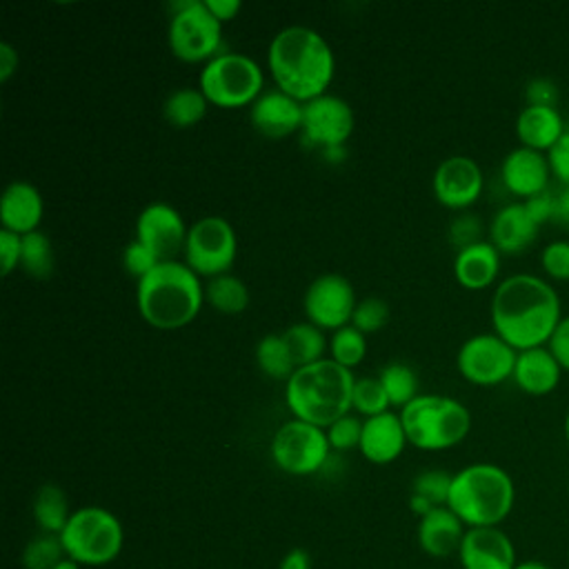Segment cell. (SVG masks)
Listing matches in <instances>:
<instances>
[{
    "label": "cell",
    "instance_id": "816d5d0a",
    "mask_svg": "<svg viewBox=\"0 0 569 569\" xmlns=\"http://www.w3.org/2000/svg\"><path fill=\"white\" fill-rule=\"evenodd\" d=\"M280 569H311L309 553L302 551V549L289 551V553L282 558V562H280Z\"/></svg>",
    "mask_w": 569,
    "mask_h": 569
},
{
    "label": "cell",
    "instance_id": "74e56055",
    "mask_svg": "<svg viewBox=\"0 0 569 569\" xmlns=\"http://www.w3.org/2000/svg\"><path fill=\"white\" fill-rule=\"evenodd\" d=\"M389 320V305L382 298H362L356 305L351 316V325L360 329L365 336L382 329Z\"/></svg>",
    "mask_w": 569,
    "mask_h": 569
},
{
    "label": "cell",
    "instance_id": "836d02e7",
    "mask_svg": "<svg viewBox=\"0 0 569 569\" xmlns=\"http://www.w3.org/2000/svg\"><path fill=\"white\" fill-rule=\"evenodd\" d=\"M329 358L338 365L353 369L358 367L367 356V338L360 329L353 325H347L342 329H336L329 338Z\"/></svg>",
    "mask_w": 569,
    "mask_h": 569
},
{
    "label": "cell",
    "instance_id": "db71d44e",
    "mask_svg": "<svg viewBox=\"0 0 569 569\" xmlns=\"http://www.w3.org/2000/svg\"><path fill=\"white\" fill-rule=\"evenodd\" d=\"M329 162H342L345 160V156H347V151H345V147H331V149H325V151H320Z\"/></svg>",
    "mask_w": 569,
    "mask_h": 569
},
{
    "label": "cell",
    "instance_id": "cb8c5ba5",
    "mask_svg": "<svg viewBox=\"0 0 569 569\" xmlns=\"http://www.w3.org/2000/svg\"><path fill=\"white\" fill-rule=\"evenodd\" d=\"M560 369L562 365L556 360L549 347L545 345L529 347L518 351L516 356L513 380L522 391L540 396V393H549L558 385Z\"/></svg>",
    "mask_w": 569,
    "mask_h": 569
},
{
    "label": "cell",
    "instance_id": "9c48e42d",
    "mask_svg": "<svg viewBox=\"0 0 569 569\" xmlns=\"http://www.w3.org/2000/svg\"><path fill=\"white\" fill-rule=\"evenodd\" d=\"M171 53L182 62H209L218 56L222 40V22L213 18L204 0L171 2V20L167 29Z\"/></svg>",
    "mask_w": 569,
    "mask_h": 569
},
{
    "label": "cell",
    "instance_id": "7c38bea8",
    "mask_svg": "<svg viewBox=\"0 0 569 569\" xmlns=\"http://www.w3.org/2000/svg\"><path fill=\"white\" fill-rule=\"evenodd\" d=\"M518 351L498 333L467 338L456 356L458 371L473 385H498L513 376Z\"/></svg>",
    "mask_w": 569,
    "mask_h": 569
},
{
    "label": "cell",
    "instance_id": "83f0119b",
    "mask_svg": "<svg viewBox=\"0 0 569 569\" xmlns=\"http://www.w3.org/2000/svg\"><path fill=\"white\" fill-rule=\"evenodd\" d=\"M204 302L220 313L236 316L249 307V289L238 276L222 273L204 284Z\"/></svg>",
    "mask_w": 569,
    "mask_h": 569
},
{
    "label": "cell",
    "instance_id": "7a4b0ae2",
    "mask_svg": "<svg viewBox=\"0 0 569 569\" xmlns=\"http://www.w3.org/2000/svg\"><path fill=\"white\" fill-rule=\"evenodd\" d=\"M267 64L276 89L302 104L327 93L336 73L329 42L316 29L302 24L284 27L271 38Z\"/></svg>",
    "mask_w": 569,
    "mask_h": 569
},
{
    "label": "cell",
    "instance_id": "7dc6e473",
    "mask_svg": "<svg viewBox=\"0 0 569 569\" xmlns=\"http://www.w3.org/2000/svg\"><path fill=\"white\" fill-rule=\"evenodd\" d=\"M522 202H525L527 211L531 213V218H533L538 224L551 220V216H553V191H551V189H545V191H540V193H533V196L525 198Z\"/></svg>",
    "mask_w": 569,
    "mask_h": 569
},
{
    "label": "cell",
    "instance_id": "ee69618b",
    "mask_svg": "<svg viewBox=\"0 0 569 569\" xmlns=\"http://www.w3.org/2000/svg\"><path fill=\"white\" fill-rule=\"evenodd\" d=\"M547 160L551 171L562 184H569V129L565 127L562 136L547 149Z\"/></svg>",
    "mask_w": 569,
    "mask_h": 569
},
{
    "label": "cell",
    "instance_id": "5b68a950",
    "mask_svg": "<svg viewBox=\"0 0 569 569\" xmlns=\"http://www.w3.org/2000/svg\"><path fill=\"white\" fill-rule=\"evenodd\" d=\"M511 476L493 462H473L453 473L447 507L469 527H498L511 507Z\"/></svg>",
    "mask_w": 569,
    "mask_h": 569
},
{
    "label": "cell",
    "instance_id": "4dcf8cb0",
    "mask_svg": "<svg viewBox=\"0 0 569 569\" xmlns=\"http://www.w3.org/2000/svg\"><path fill=\"white\" fill-rule=\"evenodd\" d=\"M73 511H69V502L64 491L58 485H42L33 500V516L44 533L60 536L67 527Z\"/></svg>",
    "mask_w": 569,
    "mask_h": 569
},
{
    "label": "cell",
    "instance_id": "f1b7e54d",
    "mask_svg": "<svg viewBox=\"0 0 569 569\" xmlns=\"http://www.w3.org/2000/svg\"><path fill=\"white\" fill-rule=\"evenodd\" d=\"M256 362L267 378L284 380V382L298 369L282 333H267L260 338V342L256 347Z\"/></svg>",
    "mask_w": 569,
    "mask_h": 569
},
{
    "label": "cell",
    "instance_id": "7402d4cb",
    "mask_svg": "<svg viewBox=\"0 0 569 569\" xmlns=\"http://www.w3.org/2000/svg\"><path fill=\"white\" fill-rule=\"evenodd\" d=\"M538 227L540 224L531 218L525 202H509L498 209L491 220V244L502 253H518L536 240Z\"/></svg>",
    "mask_w": 569,
    "mask_h": 569
},
{
    "label": "cell",
    "instance_id": "681fc988",
    "mask_svg": "<svg viewBox=\"0 0 569 569\" xmlns=\"http://www.w3.org/2000/svg\"><path fill=\"white\" fill-rule=\"evenodd\" d=\"M551 220H556L562 227H569V184H560L558 191H553V216Z\"/></svg>",
    "mask_w": 569,
    "mask_h": 569
},
{
    "label": "cell",
    "instance_id": "ba28073f",
    "mask_svg": "<svg viewBox=\"0 0 569 569\" xmlns=\"http://www.w3.org/2000/svg\"><path fill=\"white\" fill-rule=\"evenodd\" d=\"M67 558L78 565H107L122 549V525L102 507L76 509L60 533Z\"/></svg>",
    "mask_w": 569,
    "mask_h": 569
},
{
    "label": "cell",
    "instance_id": "d6a6232c",
    "mask_svg": "<svg viewBox=\"0 0 569 569\" xmlns=\"http://www.w3.org/2000/svg\"><path fill=\"white\" fill-rule=\"evenodd\" d=\"M387 396H389V402L393 407H405L409 405L416 396H418V376L416 371L405 365V362H389L380 369L378 373Z\"/></svg>",
    "mask_w": 569,
    "mask_h": 569
},
{
    "label": "cell",
    "instance_id": "4fadbf2b",
    "mask_svg": "<svg viewBox=\"0 0 569 569\" xmlns=\"http://www.w3.org/2000/svg\"><path fill=\"white\" fill-rule=\"evenodd\" d=\"M356 127L353 109L347 100L322 93L302 104V127L300 138L307 147H316L320 151L331 147H345Z\"/></svg>",
    "mask_w": 569,
    "mask_h": 569
},
{
    "label": "cell",
    "instance_id": "f6af8a7d",
    "mask_svg": "<svg viewBox=\"0 0 569 569\" xmlns=\"http://www.w3.org/2000/svg\"><path fill=\"white\" fill-rule=\"evenodd\" d=\"M22 256V236L9 229H0V262L2 276H9L16 267H20Z\"/></svg>",
    "mask_w": 569,
    "mask_h": 569
},
{
    "label": "cell",
    "instance_id": "2e32d148",
    "mask_svg": "<svg viewBox=\"0 0 569 569\" xmlns=\"http://www.w3.org/2000/svg\"><path fill=\"white\" fill-rule=\"evenodd\" d=\"M433 196L449 209H467L482 191V171L469 156H449L433 171Z\"/></svg>",
    "mask_w": 569,
    "mask_h": 569
},
{
    "label": "cell",
    "instance_id": "e0dca14e",
    "mask_svg": "<svg viewBox=\"0 0 569 569\" xmlns=\"http://www.w3.org/2000/svg\"><path fill=\"white\" fill-rule=\"evenodd\" d=\"M465 569H513L516 549L498 527H469L458 549Z\"/></svg>",
    "mask_w": 569,
    "mask_h": 569
},
{
    "label": "cell",
    "instance_id": "484cf974",
    "mask_svg": "<svg viewBox=\"0 0 569 569\" xmlns=\"http://www.w3.org/2000/svg\"><path fill=\"white\" fill-rule=\"evenodd\" d=\"M565 131L562 116L556 107L527 104L516 118V133L525 147L545 151L549 149Z\"/></svg>",
    "mask_w": 569,
    "mask_h": 569
},
{
    "label": "cell",
    "instance_id": "1f68e13d",
    "mask_svg": "<svg viewBox=\"0 0 569 569\" xmlns=\"http://www.w3.org/2000/svg\"><path fill=\"white\" fill-rule=\"evenodd\" d=\"M20 267L27 276L36 280H44L53 273V244L47 233L31 231L22 236Z\"/></svg>",
    "mask_w": 569,
    "mask_h": 569
},
{
    "label": "cell",
    "instance_id": "603a6c76",
    "mask_svg": "<svg viewBox=\"0 0 569 569\" xmlns=\"http://www.w3.org/2000/svg\"><path fill=\"white\" fill-rule=\"evenodd\" d=\"M462 520L449 507H436L420 518L418 542L433 558H447L460 549L465 529Z\"/></svg>",
    "mask_w": 569,
    "mask_h": 569
},
{
    "label": "cell",
    "instance_id": "52a82bcc",
    "mask_svg": "<svg viewBox=\"0 0 569 569\" xmlns=\"http://www.w3.org/2000/svg\"><path fill=\"white\" fill-rule=\"evenodd\" d=\"M198 89L213 107H251L264 91V73L253 58L238 51H224L202 67Z\"/></svg>",
    "mask_w": 569,
    "mask_h": 569
},
{
    "label": "cell",
    "instance_id": "ac0fdd59",
    "mask_svg": "<svg viewBox=\"0 0 569 569\" xmlns=\"http://www.w3.org/2000/svg\"><path fill=\"white\" fill-rule=\"evenodd\" d=\"M249 120L264 138H287L302 127V102L280 89H267L249 107Z\"/></svg>",
    "mask_w": 569,
    "mask_h": 569
},
{
    "label": "cell",
    "instance_id": "9f6ffc18",
    "mask_svg": "<svg viewBox=\"0 0 569 569\" xmlns=\"http://www.w3.org/2000/svg\"><path fill=\"white\" fill-rule=\"evenodd\" d=\"M53 569H78V562H73L71 558H64L58 567H53Z\"/></svg>",
    "mask_w": 569,
    "mask_h": 569
},
{
    "label": "cell",
    "instance_id": "ffe728a7",
    "mask_svg": "<svg viewBox=\"0 0 569 569\" xmlns=\"http://www.w3.org/2000/svg\"><path fill=\"white\" fill-rule=\"evenodd\" d=\"M407 433L400 420V413L385 411L380 416L362 420V436H360V453L373 462V465H387L393 462L405 445H407Z\"/></svg>",
    "mask_w": 569,
    "mask_h": 569
},
{
    "label": "cell",
    "instance_id": "ab89813d",
    "mask_svg": "<svg viewBox=\"0 0 569 569\" xmlns=\"http://www.w3.org/2000/svg\"><path fill=\"white\" fill-rule=\"evenodd\" d=\"M122 262H124V269L136 278H144L151 269H156L160 264V260L156 258V253L151 249H147L142 242H138L136 238L127 244L124 253H122Z\"/></svg>",
    "mask_w": 569,
    "mask_h": 569
},
{
    "label": "cell",
    "instance_id": "f907efd6",
    "mask_svg": "<svg viewBox=\"0 0 569 569\" xmlns=\"http://www.w3.org/2000/svg\"><path fill=\"white\" fill-rule=\"evenodd\" d=\"M18 69V51L9 42H0V82H7Z\"/></svg>",
    "mask_w": 569,
    "mask_h": 569
},
{
    "label": "cell",
    "instance_id": "f5cc1de1",
    "mask_svg": "<svg viewBox=\"0 0 569 569\" xmlns=\"http://www.w3.org/2000/svg\"><path fill=\"white\" fill-rule=\"evenodd\" d=\"M409 507H411V511H413V513H418L420 518H422V516H427L431 509H436L431 502H427L425 498L413 496V493H411V498H409Z\"/></svg>",
    "mask_w": 569,
    "mask_h": 569
},
{
    "label": "cell",
    "instance_id": "b9f144b4",
    "mask_svg": "<svg viewBox=\"0 0 569 569\" xmlns=\"http://www.w3.org/2000/svg\"><path fill=\"white\" fill-rule=\"evenodd\" d=\"M547 273L560 280H569V240H551L540 253Z\"/></svg>",
    "mask_w": 569,
    "mask_h": 569
},
{
    "label": "cell",
    "instance_id": "4316f807",
    "mask_svg": "<svg viewBox=\"0 0 569 569\" xmlns=\"http://www.w3.org/2000/svg\"><path fill=\"white\" fill-rule=\"evenodd\" d=\"M209 100L196 87H180L171 91L162 104L164 120L176 129H189L198 124L207 113Z\"/></svg>",
    "mask_w": 569,
    "mask_h": 569
},
{
    "label": "cell",
    "instance_id": "d6986e66",
    "mask_svg": "<svg viewBox=\"0 0 569 569\" xmlns=\"http://www.w3.org/2000/svg\"><path fill=\"white\" fill-rule=\"evenodd\" d=\"M549 171L551 167L542 151L520 144L502 158L500 178L511 193L529 198L547 189Z\"/></svg>",
    "mask_w": 569,
    "mask_h": 569
},
{
    "label": "cell",
    "instance_id": "8d00e7d4",
    "mask_svg": "<svg viewBox=\"0 0 569 569\" xmlns=\"http://www.w3.org/2000/svg\"><path fill=\"white\" fill-rule=\"evenodd\" d=\"M451 480H453L451 473H447L442 469H429V471H422L413 478L411 493L425 498L433 507H447L449 491H451Z\"/></svg>",
    "mask_w": 569,
    "mask_h": 569
},
{
    "label": "cell",
    "instance_id": "c3c4849f",
    "mask_svg": "<svg viewBox=\"0 0 569 569\" xmlns=\"http://www.w3.org/2000/svg\"><path fill=\"white\" fill-rule=\"evenodd\" d=\"M204 4L213 13V18L220 20L222 24L233 20L240 13V9H242L240 0H204Z\"/></svg>",
    "mask_w": 569,
    "mask_h": 569
},
{
    "label": "cell",
    "instance_id": "277c9868",
    "mask_svg": "<svg viewBox=\"0 0 569 569\" xmlns=\"http://www.w3.org/2000/svg\"><path fill=\"white\" fill-rule=\"evenodd\" d=\"M356 376L331 358L298 367L284 382V402L296 420L331 427L351 411Z\"/></svg>",
    "mask_w": 569,
    "mask_h": 569
},
{
    "label": "cell",
    "instance_id": "9a60e30c",
    "mask_svg": "<svg viewBox=\"0 0 569 569\" xmlns=\"http://www.w3.org/2000/svg\"><path fill=\"white\" fill-rule=\"evenodd\" d=\"M189 227L180 211L167 202L147 204L136 218V240L156 253L160 262L178 260L184 253Z\"/></svg>",
    "mask_w": 569,
    "mask_h": 569
},
{
    "label": "cell",
    "instance_id": "8fae6325",
    "mask_svg": "<svg viewBox=\"0 0 569 569\" xmlns=\"http://www.w3.org/2000/svg\"><path fill=\"white\" fill-rule=\"evenodd\" d=\"M331 445L322 427L305 420L282 422L271 438V458L278 469L291 476H309L325 467Z\"/></svg>",
    "mask_w": 569,
    "mask_h": 569
},
{
    "label": "cell",
    "instance_id": "f35d334b",
    "mask_svg": "<svg viewBox=\"0 0 569 569\" xmlns=\"http://www.w3.org/2000/svg\"><path fill=\"white\" fill-rule=\"evenodd\" d=\"M360 436H362V420L351 413L342 416L331 427H327L329 445H331V449H338V451L360 447Z\"/></svg>",
    "mask_w": 569,
    "mask_h": 569
},
{
    "label": "cell",
    "instance_id": "d4e9b609",
    "mask_svg": "<svg viewBox=\"0 0 569 569\" xmlns=\"http://www.w3.org/2000/svg\"><path fill=\"white\" fill-rule=\"evenodd\" d=\"M500 269V251L491 240H480L465 249H458L453 258V276L465 289L489 287Z\"/></svg>",
    "mask_w": 569,
    "mask_h": 569
},
{
    "label": "cell",
    "instance_id": "f546056e",
    "mask_svg": "<svg viewBox=\"0 0 569 569\" xmlns=\"http://www.w3.org/2000/svg\"><path fill=\"white\" fill-rule=\"evenodd\" d=\"M282 338L289 345V351L298 367L318 362L325 358V349L329 347L325 333L313 322H296L282 331Z\"/></svg>",
    "mask_w": 569,
    "mask_h": 569
},
{
    "label": "cell",
    "instance_id": "7bdbcfd3",
    "mask_svg": "<svg viewBox=\"0 0 569 569\" xmlns=\"http://www.w3.org/2000/svg\"><path fill=\"white\" fill-rule=\"evenodd\" d=\"M527 104H540V107H558L560 91L558 84L547 76H536L525 87Z\"/></svg>",
    "mask_w": 569,
    "mask_h": 569
},
{
    "label": "cell",
    "instance_id": "60d3db41",
    "mask_svg": "<svg viewBox=\"0 0 569 569\" xmlns=\"http://www.w3.org/2000/svg\"><path fill=\"white\" fill-rule=\"evenodd\" d=\"M480 233H482V222L473 213H460L449 224V240L458 249H465L469 244L480 242Z\"/></svg>",
    "mask_w": 569,
    "mask_h": 569
},
{
    "label": "cell",
    "instance_id": "e575fe53",
    "mask_svg": "<svg viewBox=\"0 0 569 569\" xmlns=\"http://www.w3.org/2000/svg\"><path fill=\"white\" fill-rule=\"evenodd\" d=\"M389 407H391L389 396H387L378 376L356 378L353 396H351V409H356L358 413H362L367 418H373V416H380V413L389 411Z\"/></svg>",
    "mask_w": 569,
    "mask_h": 569
},
{
    "label": "cell",
    "instance_id": "bcb514c9",
    "mask_svg": "<svg viewBox=\"0 0 569 569\" xmlns=\"http://www.w3.org/2000/svg\"><path fill=\"white\" fill-rule=\"evenodd\" d=\"M549 349L556 356V360L569 369V316H562L560 322L556 325L551 338H549Z\"/></svg>",
    "mask_w": 569,
    "mask_h": 569
},
{
    "label": "cell",
    "instance_id": "30bf717a",
    "mask_svg": "<svg viewBox=\"0 0 569 569\" xmlns=\"http://www.w3.org/2000/svg\"><path fill=\"white\" fill-rule=\"evenodd\" d=\"M238 256V238L231 222L222 216H204L189 227L184 262L204 278L229 273Z\"/></svg>",
    "mask_w": 569,
    "mask_h": 569
},
{
    "label": "cell",
    "instance_id": "44dd1931",
    "mask_svg": "<svg viewBox=\"0 0 569 569\" xmlns=\"http://www.w3.org/2000/svg\"><path fill=\"white\" fill-rule=\"evenodd\" d=\"M44 213V202L36 184L27 180H13L7 184L0 200L2 229L27 236L38 231Z\"/></svg>",
    "mask_w": 569,
    "mask_h": 569
},
{
    "label": "cell",
    "instance_id": "d590c367",
    "mask_svg": "<svg viewBox=\"0 0 569 569\" xmlns=\"http://www.w3.org/2000/svg\"><path fill=\"white\" fill-rule=\"evenodd\" d=\"M67 551L62 547L60 536L44 533L33 538L22 551L24 569H53L64 560Z\"/></svg>",
    "mask_w": 569,
    "mask_h": 569
},
{
    "label": "cell",
    "instance_id": "11a10c76",
    "mask_svg": "<svg viewBox=\"0 0 569 569\" xmlns=\"http://www.w3.org/2000/svg\"><path fill=\"white\" fill-rule=\"evenodd\" d=\"M513 569H551V567L545 565L542 560H522V562H516Z\"/></svg>",
    "mask_w": 569,
    "mask_h": 569
},
{
    "label": "cell",
    "instance_id": "5bb4252c",
    "mask_svg": "<svg viewBox=\"0 0 569 569\" xmlns=\"http://www.w3.org/2000/svg\"><path fill=\"white\" fill-rule=\"evenodd\" d=\"M356 305V289L340 273H322L313 278L302 298L307 320L320 327L322 331H336L351 325Z\"/></svg>",
    "mask_w": 569,
    "mask_h": 569
},
{
    "label": "cell",
    "instance_id": "8992f818",
    "mask_svg": "<svg viewBox=\"0 0 569 569\" xmlns=\"http://www.w3.org/2000/svg\"><path fill=\"white\" fill-rule=\"evenodd\" d=\"M409 445L422 451H442L462 442L471 429L469 409L440 393H418L400 409Z\"/></svg>",
    "mask_w": 569,
    "mask_h": 569
},
{
    "label": "cell",
    "instance_id": "3957f363",
    "mask_svg": "<svg viewBox=\"0 0 569 569\" xmlns=\"http://www.w3.org/2000/svg\"><path fill=\"white\" fill-rule=\"evenodd\" d=\"M136 305L147 325L162 331L180 329L193 322L200 313L204 305V284L187 262H160L138 280Z\"/></svg>",
    "mask_w": 569,
    "mask_h": 569
},
{
    "label": "cell",
    "instance_id": "6da1fadb",
    "mask_svg": "<svg viewBox=\"0 0 569 569\" xmlns=\"http://www.w3.org/2000/svg\"><path fill=\"white\" fill-rule=\"evenodd\" d=\"M491 322L516 351L540 347L560 322V298L540 276L511 273L493 291Z\"/></svg>",
    "mask_w": 569,
    "mask_h": 569
},
{
    "label": "cell",
    "instance_id": "6f0895ef",
    "mask_svg": "<svg viewBox=\"0 0 569 569\" xmlns=\"http://www.w3.org/2000/svg\"><path fill=\"white\" fill-rule=\"evenodd\" d=\"M565 436H567V440H569V411H567V416H565Z\"/></svg>",
    "mask_w": 569,
    "mask_h": 569
}]
</instances>
